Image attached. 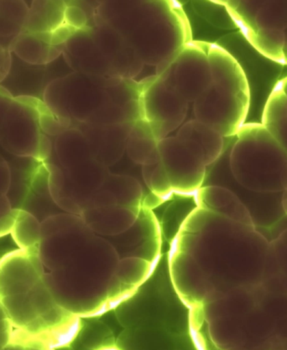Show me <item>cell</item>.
I'll return each instance as SVG.
<instances>
[{"mask_svg": "<svg viewBox=\"0 0 287 350\" xmlns=\"http://www.w3.org/2000/svg\"><path fill=\"white\" fill-rule=\"evenodd\" d=\"M212 83L251 100L248 78L241 65L228 51L216 44L206 43Z\"/></svg>", "mask_w": 287, "mask_h": 350, "instance_id": "obj_18", "label": "cell"}, {"mask_svg": "<svg viewBox=\"0 0 287 350\" xmlns=\"http://www.w3.org/2000/svg\"><path fill=\"white\" fill-rule=\"evenodd\" d=\"M118 314L124 327L116 338L121 350H197L189 329V317L169 310L121 308Z\"/></svg>", "mask_w": 287, "mask_h": 350, "instance_id": "obj_7", "label": "cell"}, {"mask_svg": "<svg viewBox=\"0 0 287 350\" xmlns=\"http://www.w3.org/2000/svg\"><path fill=\"white\" fill-rule=\"evenodd\" d=\"M17 335L18 338H21V340L23 342L25 345L24 350H55L50 347H48L47 345L42 344V342L29 340L27 337L25 336V335L18 332L16 331Z\"/></svg>", "mask_w": 287, "mask_h": 350, "instance_id": "obj_42", "label": "cell"}, {"mask_svg": "<svg viewBox=\"0 0 287 350\" xmlns=\"http://www.w3.org/2000/svg\"><path fill=\"white\" fill-rule=\"evenodd\" d=\"M251 100L212 83L195 102L197 120L210 126L223 137L236 136L245 124Z\"/></svg>", "mask_w": 287, "mask_h": 350, "instance_id": "obj_11", "label": "cell"}, {"mask_svg": "<svg viewBox=\"0 0 287 350\" xmlns=\"http://www.w3.org/2000/svg\"><path fill=\"white\" fill-rule=\"evenodd\" d=\"M11 182H12V173L6 160L0 155V195H8Z\"/></svg>", "mask_w": 287, "mask_h": 350, "instance_id": "obj_38", "label": "cell"}, {"mask_svg": "<svg viewBox=\"0 0 287 350\" xmlns=\"http://www.w3.org/2000/svg\"><path fill=\"white\" fill-rule=\"evenodd\" d=\"M14 99V96L11 94L8 89L0 85V128L5 121Z\"/></svg>", "mask_w": 287, "mask_h": 350, "instance_id": "obj_41", "label": "cell"}, {"mask_svg": "<svg viewBox=\"0 0 287 350\" xmlns=\"http://www.w3.org/2000/svg\"><path fill=\"white\" fill-rule=\"evenodd\" d=\"M140 83L142 118L158 141L165 139L185 120L189 103L158 75Z\"/></svg>", "mask_w": 287, "mask_h": 350, "instance_id": "obj_10", "label": "cell"}, {"mask_svg": "<svg viewBox=\"0 0 287 350\" xmlns=\"http://www.w3.org/2000/svg\"><path fill=\"white\" fill-rule=\"evenodd\" d=\"M287 152V117L275 124L266 126Z\"/></svg>", "mask_w": 287, "mask_h": 350, "instance_id": "obj_39", "label": "cell"}, {"mask_svg": "<svg viewBox=\"0 0 287 350\" xmlns=\"http://www.w3.org/2000/svg\"><path fill=\"white\" fill-rule=\"evenodd\" d=\"M255 22L258 29L284 31L287 28V3H263L257 10Z\"/></svg>", "mask_w": 287, "mask_h": 350, "instance_id": "obj_31", "label": "cell"}, {"mask_svg": "<svg viewBox=\"0 0 287 350\" xmlns=\"http://www.w3.org/2000/svg\"><path fill=\"white\" fill-rule=\"evenodd\" d=\"M40 230L42 222L34 215L23 208H16L10 234L18 249L31 251L38 247Z\"/></svg>", "mask_w": 287, "mask_h": 350, "instance_id": "obj_28", "label": "cell"}, {"mask_svg": "<svg viewBox=\"0 0 287 350\" xmlns=\"http://www.w3.org/2000/svg\"><path fill=\"white\" fill-rule=\"evenodd\" d=\"M98 350H121L119 349L116 344H112L110 345L104 346V347L99 349Z\"/></svg>", "mask_w": 287, "mask_h": 350, "instance_id": "obj_44", "label": "cell"}, {"mask_svg": "<svg viewBox=\"0 0 287 350\" xmlns=\"http://www.w3.org/2000/svg\"><path fill=\"white\" fill-rule=\"evenodd\" d=\"M29 7L24 1H0V46L10 49L24 31Z\"/></svg>", "mask_w": 287, "mask_h": 350, "instance_id": "obj_27", "label": "cell"}, {"mask_svg": "<svg viewBox=\"0 0 287 350\" xmlns=\"http://www.w3.org/2000/svg\"><path fill=\"white\" fill-rule=\"evenodd\" d=\"M230 152L234 180L247 191L279 193L287 191V152L262 122L245 124Z\"/></svg>", "mask_w": 287, "mask_h": 350, "instance_id": "obj_6", "label": "cell"}, {"mask_svg": "<svg viewBox=\"0 0 287 350\" xmlns=\"http://www.w3.org/2000/svg\"><path fill=\"white\" fill-rule=\"evenodd\" d=\"M269 243L255 226L201 208L170 256L175 291L192 310L232 290L259 286Z\"/></svg>", "mask_w": 287, "mask_h": 350, "instance_id": "obj_1", "label": "cell"}, {"mask_svg": "<svg viewBox=\"0 0 287 350\" xmlns=\"http://www.w3.org/2000/svg\"><path fill=\"white\" fill-rule=\"evenodd\" d=\"M77 31L65 23L51 33V44L55 46H63Z\"/></svg>", "mask_w": 287, "mask_h": 350, "instance_id": "obj_40", "label": "cell"}, {"mask_svg": "<svg viewBox=\"0 0 287 350\" xmlns=\"http://www.w3.org/2000/svg\"><path fill=\"white\" fill-rule=\"evenodd\" d=\"M142 174L145 185L158 198H169L174 193L161 160L143 165Z\"/></svg>", "mask_w": 287, "mask_h": 350, "instance_id": "obj_32", "label": "cell"}, {"mask_svg": "<svg viewBox=\"0 0 287 350\" xmlns=\"http://www.w3.org/2000/svg\"><path fill=\"white\" fill-rule=\"evenodd\" d=\"M159 141L150 124L143 118L133 122L127 140L126 154L134 163L145 165L161 160Z\"/></svg>", "mask_w": 287, "mask_h": 350, "instance_id": "obj_25", "label": "cell"}, {"mask_svg": "<svg viewBox=\"0 0 287 350\" xmlns=\"http://www.w3.org/2000/svg\"><path fill=\"white\" fill-rule=\"evenodd\" d=\"M132 125L133 122L110 125L77 124L72 128L79 129L84 133L92 159L109 167L125 154Z\"/></svg>", "mask_w": 287, "mask_h": 350, "instance_id": "obj_15", "label": "cell"}, {"mask_svg": "<svg viewBox=\"0 0 287 350\" xmlns=\"http://www.w3.org/2000/svg\"><path fill=\"white\" fill-rule=\"evenodd\" d=\"M13 62L12 52L7 48L0 46V85L10 76Z\"/></svg>", "mask_w": 287, "mask_h": 350, "instance_id": "obj_37", "label": "cell"}, {"mask_svg": "<svg viewBox=\"0 0 287 350\" xmlns=\"http://www.w3.org/2000/svg\"><path fill=\"white\" fill-rule=\"evenodd\" d=\"M37 250L21 249L0 258V304L14 329L53 349L68 347L81 319L57 304L45 284Z\"/></svg>", "mask_w": 287, "mask_h": 350, "instance_id": "obj_2", "label": "cell"}, {"mask_svg": "<svg viewBox=\"0 0 287 350\" xmlns=\"http://www.w3.org/2000/svg\"><path fill=\"white\" fill-rule=\"evenodd\" d=\"M42 102L35 96H16L0 128V145L10 154L39 161L46 134L40 130L39 109Z\"/></svg>", "mask_w": 287, "mask_h": 350, "instance_id": "obj_8", "label": "cell"}, {"mask_svg": "<svg viewBox=\"0 0 287 350\" xmlns=\"http://www.w3.org/2000/svg\"><path fill=\"white\" fill-rule=\"evenodd\" d=\"M256 49L274 61H282L285 57L286 35L284 31L257 29L253 36Z\"/></svg>", "mask_w": 287, "mask_h": 350, "instance_id": "obj_30", "label": "cell"}, {"mask_svg": "<svg viewBox=\"0 0 287 350\" xmlns=\"http://www.w3.org/2000/svg\"><path fill=\"white\" fill-rule=\"evenodd\" d=\"M10 322L9 318L7 317L5 310H3L1 304H0V327L5 325Z\"/></svg>", "mask_w": 287, "mask_h": 350, "instance_id": "obj_43", "label": "cell"}, {"mask_svg": "<svg viewBox=\"0 0 287 350\" xmlns=\"http://www.w3.org/2000/svg\"><path fill=\"white\" fill-rule=\"evenodd\" d=\"M287 117V94L284 85L275 89L268 98L262 116V124L267 126Z\"/></svg>", "mask_w": 287, "mask_h": 350, "instance_id": "obj_33", "label": "cell"}, {"mask_svg": "<svg viewBox=\"0 0 287 350\" xmlns=\"http://www.w3.org/2000/svg\"><path fill=\"white\" fill-rule=\"evenodd\" d=\"M160 157L173 192L193 195L202 188L206 165L177 137H166L158 143Z\"/></svg>", "mask_w": 287, "mask_h": 350, "instance_id": "obj_12", "label": "cell"}, {"mask_svg": "<svg viewBox=\"0 0 287 350\" xmlns=\"http://www.w3.org/2000/svg\"><path fill=\"white\" fill-rule=\"evenodd\" d=\"M201 208L242 224L253 225L251 214L236 193L222 186L202 187L195 193Z\"/></svg>", "mask_w": 287, "mask_h": 350, "instance_id": "obj_21", "label": "cell"}, {"mask_svg": "<svg viewBox=\"0 0 287 350\" xmlns=\"http://www.w3.org/2000/svg\"><path fill=\"white\" fill-rule=\"evenodd\" d=\"M158 76L188 103H195L212 84L206 43L185 44Z\"/></svg>", "mask_w": 287, "mask_h": 350, "instance_id": "obj_9", "label": "cell"}, {"mask_svg": "<svg viewBox=\"0 0 287 350\" xmlns=\"http://www.w3.org/2000/svg\"><path fill=\"white\" fill-rule=\"evenodd\" d=\"M66 5L62 1H33L29 7L24 31L53 32L64 24Z\"/></svg>", "mask_w": 287, "mask_h": 350, "instance_id": "obj_26", "label": "cell"}, {"mask_svg": "<svg viewBox=\"0 0 287 350\" xmlns=\"http://www.w3.org/2000/svg\"></svg>", "mask_w": 287, "mask_h": 350, "instance_id": "obj_46", "label": "cell"}, {"mask_svg": "<svg viewBox=\"0 0 287 350\" xmlns=\"http://www.w3.org/2000/svg\"><path fill=\"white\" fill-rule=\"evenodd\" d=\"M140 211L121 206L87 208L81 217L93 234L115 237L128 232L139 219Z\"/></svg>", "mask_w": 287, "mask_h": 350, "instance_id": "obj_19", "label": "cell"}, {"mask_svg": "<svg viewBox=\"0 0 287 350\" xmlns=\"http://www.w3.org/2000/svg\"><path fill=\"white\" fill-rule=\"evenodd\" d=\"M110 77L73 72L55 78L45 87L42 102L71 128L77 124H129L142 118L140 106L125 107L114 103Z\"/></svg>", "mask_w": 287, "mask_h": 350, "instance_id": "obj_5", "label": "cell"}, {"mask_svg": "<svg viewBox=\"0 0 287 350\" xmlns=\"http://www.w3.org/2000/svg\"><path fill=\"white\" fill-rule=\"evenodd\" d=\"M88 18L85 11L77 5H68L65 10L64 23L70 27L81 31L88 27Z\"/></svg>", "mask_w": 287, "mask_h": 350, "instance_id": "obj_36", "label": "cell"}, {"mask_svg": "<svg viewBox=\"0 0 287 350\" xmlns=\"http://www.w3.org/2000/svg\"><path fill=\"white\" fill-rule=\"evenodd\" d=\"M90 29L97 46L110 62L114 77L134 79L139 75L144 62L121 33L99 21Z\"/></svg>", "mask_w": 287, "mask_h": 350, "instance_id": "obj_14", "label": "cell"}, {"mask_svg": "<svg viewBox=\"0 0 287 350\" xmlns=\"http://www.w3.org/2000/svg\"><path fill=\"white\" fill-rule=\"evenodd\" d=\"M121 258L110 241L95 234L61 269L44 271L45 284L60 307L77 318L110 310V288Z\"/></svg>", "mask_w": 287, "mask_h": 350, "instance_id": "obj_4", "label": "cell"}, {"mask_svg": "<svg viewBox=\"0 0 287 350\" xmlns=\"http://www.w3.org/2000/svg\"><path fill=\"white\" fill-rule=\"evenodd\" d=\"M112 344H116L112 330L104 325L95 323L87 327L82 325L75 340L70 346H73V350H98Z\"/></svg>", "mask_w": 287, "mask_h": 350, "instance_id": "obj_29", "label": "cell"}, {"mask_svg": "<svg viewBox=\"0 0 287 350\" xmlns=\"http://www.w3.org/2000/svg\"><path fill=\"white\" fill-rule=\"evenodd\" d=\"M53 151L58 165L70 170L92 159L90 147L84 133L77 128H70L55 137Z\"/></svg>", "mask_w": 287, "mask_h": 350, "instance_id": "obj_24", "label": "cell"}, {"mask_svg": "<svg viewBox=\"0 0 287 350\" xmlns=\"http://www.w3.org/2000/svg\"><path fill=\"white\" fill-rule=\"evenodd\" d=\"M98 21L121 33L144 64H169L189 42L184 14L169 2H106L98 9Z\"/></svg>", "mask_w": 287, "mask_h": 350, "instance_id": "obj_3", "label": "cell"}, {"mask_svg": "<svg viewBox=\"0 0 287 350\" xmlns=\"http://www.w3.org/2000/svg\"><path fill=\"white\" fill-rule=\"evenodd\" d=\"M176 137L206 166L217 161L225 148V137L197 119L182 125Z\"/></svg>", "mask_w": 287, "mask_h": 350, "instance_id": "obj_20", "label": "cell"}, {"mask_svg": "<svg viewBox=\"0 0 287 350\" xmlns=\"http://www.w3.org/2000/svg\"><path fill=\"white\" fill-rule=\"evenodd\" d=\"M12 54L25 64L44 66L62 55V46L51 44V33L23 31L10 46Z\"/></svg>", "mask_w": 287, "mask_h": 350, "instance_id": "obj_22", "label": "cell"}, {"mask_svg": "<svg viewBox=\"0 0 287 350\" xmlns=\"http://www.w3.org/2000/svg\"><path fill=\"white\" fill-rule=\"evenodd\" d=\"M93 234L85 223L53 232H40L37 252L44 271L61 269Z\"/></svg>", "mask_w": 287, "mask_h": 350, "instance_id": "obj_13", "label": "cell"}, {"mask_svg": "<svg viewBox=\"0 0 287 350\" xmlns=\"http://www.w3.org/2000/svg\"><path fill=\"white\" fill-rule=\"evenodd\" d=\"M62 55L73 72L114 77L113 69L93 38L90 28L77 31L62 46Z\"/></svg>", "mask_w": 287, "mask_h": 350, "instance_id": "obj_16", "label": "cell"}, {"mask_svg": "<svg viewBox=\"0 0 287 350\" xmlns=\"http://www.w3.org/2000/svg\"><path fill=\"white\" fill-rule=\"evenodd\" d=\"M142 200V186L136 178L110 172L101 188L88 200L84 210L92 207L121 206L140 211Z\"/></svg>", "mask_w": 287, "mask_h": 350, "instance_id": "obj_17", "label": "cell"}, {"mask_svg": "<svg viewBox=\"0 0 287 350\" xmlns=\"http://www.w3.org/2000/svg\"><path fill=\"white\" fill-rule=\"evenodd\" d=\"M286 217H287V214H286Z\"/></svg>", "mask_w": 287, "mask_h": 350, "instance_id": "obj_45", "label": "cell"}, {"mask_svg": "<svg viewBox=\"0 0 287 350\" xmlns=\"http://www.w3.org/2000/svg\"><path fill=\"white\" fill-rule=\"evenodd\" d=\"M263 282L267 291L287 295V228L270 241Z\"/></svg>", "mask_w": 287, "mask_h": 350, "instance_id": "obj_23", "label": "cell"}, {"mask_svg": "<svg viewBox=\"0 0 287 350\" xmlns=\"http://www.w3.org/2000/svg\"><path fill=\"white\" fill-rule=\"evenodd\" d=\"M39 124L40 130L47 136L58 137L71 126L52 114L42 102L39 109Z\"/></svg>", "mask_w": 287, "mask_h": 350, "instance_id": "obj_34", "label": "cell"}, {"mask_svg": "<svg viewBox=\"0 0 287 350\" xmlns=\"http://www.w3.org/2000/svg\"><path fill=\"white\" fill-rule=\"evenodd\" d=\"M16 208L12 207L8 195H0V237L10 234Z\"/></svg>", "mask_w": 287, "mask_h": 350, "instance_id": "obj_35", "label": "cell"}]
</instances>
